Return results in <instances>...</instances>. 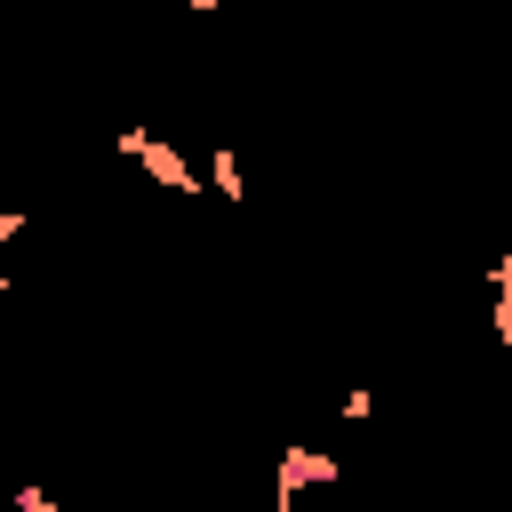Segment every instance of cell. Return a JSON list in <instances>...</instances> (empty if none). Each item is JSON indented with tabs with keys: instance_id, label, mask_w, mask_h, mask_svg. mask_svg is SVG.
Segmentation results:
<instances>
[{
	"instance_id": "6da1fadb",
	"label": "cell",
	"mask_w": 512,
	"mask_h": 512,
	"mask_svg": "<svg viewBox=\"0 0 512 512\" xmlns=\"http://www.w3.org/2000/svg\"><path fill=\"white\" fill-rule=\"evenodd\" d=\"M112 144H120V160H136V168H144V176H152L160 192H200L192 160H184V152H176L168 136H152V128H120Z\"/></svg>"
},
{
	"instance_id": "7a4b0ae2",
	"label": "cell",
	"mask_w": 512,
	"mask_h": 512,
	"mask_svg": "<svg viewBox=\"0 0 512 512\" xmlns=\"http://www.w3.org/2000/svg\"><path fill=\"white\" fill-rule=\"evenodd\" d=\"M336 472H344V464H336L328 448H280V456H272V504H296L304 488H336Z\"/></svg>"
},
{
	"instance_id": "3957f363",
	"label": "cell",
	"mask_w": 512,
	"mask_h": 512,
	"mask_svg": "<svg viewBox=\"0 0 512 512\" xmlns=\"http://www.w3.org/2000/svg\"><path fill=\"white\" fill-rule=\"evenodd\" d=\"M208 184H216V200H240V160L216 152V160H208Z\"/></svg>"
},
{
	"instance_id": "277c9868",
	"label": "cell",
	"mask_w": 512,
	"mask_h": 512,
	"mask_svg": "<svg viewBox=\"0 0 512 512\" xmlns=\"http://www.w3.org/2000/svg\"><path fill=\"white\" fill-rule=\"evenodd\" d=\"M8 512H56V496H48V488H40V480H24V488H16V496H8Z\"/></svg>"
}]
</instances>
